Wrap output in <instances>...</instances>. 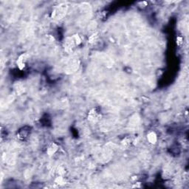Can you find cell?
I'll use <instances>...</instances> for the list:
<instances>
[{
	"mask_svg": "<svg viewBox=\"0 0 189 189\" xmlns=\"http://www.w3.org/2000/svg\"><path fill=\"white\" fill-rule=\"evenodd\" d=\"M81 43V39L78 34L73 35L71 37H68L65 39L64 42V50L68 53L73 51L75 47L78 46Z\"/></svg>",
	"mask_w": 189,
	"mask_h": 189,
	"instance_id": "obj_1",
	"label": "cell"
},
{
	"mask_svg": "<svg viewBox=\"0 0 189 189\" xmlns=\"http://www.w3.org/2000/svg\"><path fill=\"white\" fill-rule=\"evenodd\" d=\"M87 119L89 121L96 123L101 119V111L100 108L95 107L90 110L87 114Z\"/></svg>",
	"mask_w": 189,
	"mask_h": 189,
	"instance_id": "obj_2",
	"label": "cell"
},
{
	"mask_svg": "<svg viewBox=\"0 0 189 189\" xmlns=\"http://www.w3.org/2000/svg\"><path fill=\"white\" fill-rule=\"evenodd\" d=\"M27 60H28V55L25 53H22L18 57L16 60V64L20 70H22L25 68Z\"/></svg>",
	"mask_w": 189,
	"mask_h": 189,
	"instance_id": "obj_3",
	"label": "cell"
},
{
	"mask_svg": "<svg viewBox=\"0 0 189 189\" xmlns=\"http://www.w3.org/2000/svg\"><path fill=\"white\" fill-rule=\"evenodd\" d=\"M58 148H59L58 145H57L56 143L52 142V143H50V144L47 145V147L46 149L47 155L48 156H53V155H54L55 154L58 152Z\"/></svg>",
	"mask_w": 189,
	"mask_h": 189,
	"instance_id": "obj_4",
	"label": "cell"
},
{
	"mask_svg": "<svg viewBox=\"0 0 189 189\" xmlns=\"http://www.w3.org/2000/svg\"><path fill=\"white\" fill-rule=\"evenodd\" d=\"M147 140L151 144H156L157 141H158V135H157L156 132L154 131L148 132L147 134Z\"/></svg>",
	"mask_w": 189,
	"mask_h": 189,
	"instance_id": "obj_5",
	"label": "cell"
},
{
	"mask_svg": "<svg viewBox=\"0 0 189 189\" xmlns=\"http://www.w3.org/2000/svg\"><path fill=\"white\" fill-rule=\"evenodd\" d=\"M28 135H29V131H28V130L22 129V130H20L19 132L18 133L17 136L19 138L23 140V139L26 138L28 136Z\"/></svg>",
	"mask_w": 189,
	"mask_h": 189,
	"instance_id": "obj_6",
	"label": "cell"
},
{
	"mask_svg": "<svg viewBox=\"0 0 189 189\" xmlns=\"http://www.w3.org/2000/svg\"><path fill=\"white\" fill-rule=\"evenodd\" d=\"M122 146L124 147V148H128L129 147V145H131V140L129 138H126L123 139L121 142Z\"/></svg>",
	"mask_w": 189,
	"mask_h": 189,
	"instance_id": "obj_7",
	"label": "cell"
},
{
	"mask_svg": "<svg viewBox=\"0 0 189 189\" xmlns=\"http://www.w3.org/2000/svg\"><path fill=\"white\" fill-rule=\"evenodd\" d=\"M98 33H94V34L92 35V36L90 37V38H89V42L94 43L95 42V41L98 39Z\"/></svg>",
	"mask_w": 189,
	"mask_h": 189,
	"instance_id": "obj_8",
	"label": "cell"
},
{
	"mask_svg": "<svg viewBox=\"0 0 189 189\" xmlns=\"http://www.w3.org/2000/svg\"><path fill=\"white\" fill-rule=\"evenodd\" d=\"M56 183L59 185H64L65 183V180L62 177H58L56 180Z\"/></svg>",
	"mask_w": 189,
	"mask_h": 189,
	"instance_id": "obj_9",
	"label": "cell"
}]
</instances>
